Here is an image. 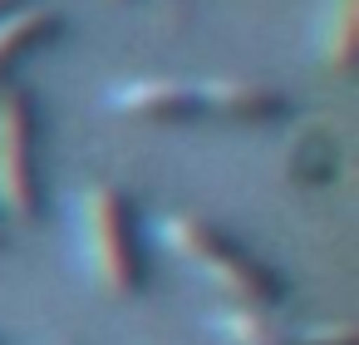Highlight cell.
<instances>
[{
  "mask_svg": "<svg viewBox=\"0 0 359 345\" xmlns=\"http://www.w3.org/2000/svg\"><path fill=\"white\" fill-rule=\"evenodd\" d=\"M158 237L177 261H187L217 291H226L231 306H251V311L285 306V276L271 261H261L246 242H236L222 222H212L202 212H172V217H163Z\"/></svg>",
  "mask_w": 359,
  "mask_h": 345,
  "instance_id": "obj_1",
  "label": "cell"
},
{
  "mask_svg": "<svg viewBox=\"0 0 359 345\" xmlns=\"http://www.w3.org/2000/svg\"><path fill=\"white\" fill-rule=\"evenodd\" d=\"M79 252L89 281L104 296H138L148 286V252L138 237L133 197L114 183H94L79 193Z\"/></svg>",
  "mask_w": 359,
  "mask_h": 345,
  "instance_id": "obj_2",
  "label": "cell"
},
{
  "mask_svg": "<svg viewBox=\"0 0 359 345\" xmlns=\"http://www.w3.org/2000/svg\"><path fill=\"white\" fill-rule=\"evenodd\" d=\"M0 212L35 222L45 212L40 173V104L30 89L0 94Z\"/></svg>",
  "mask_w": 359,
  "mask_h": 345,
  "instance_id": "obj_3",
  "label": "cell"
},
{
  "mask_svg": "<svg viewBox=\"0 0 359 345\" xmlns=\"http://www.w3.org/2000/svg\"><path fill=\"white\" fill-rule=\"evenodd\" d=\"M109 109L143 119V124H168V129H187L197 119H207L197 84L187 79H163V74H138L109 89Z\"/></svg>",
  "mask_w": 359,
  "mask_h": 345,
  "instance_id": "obj_4",
  "label": "cell"
},
{
  "mask_svg": "<svg viewBox=\"0 0 359 345\" xmlns=\"http://www.w3.org/2000/svg\"><path fill=\"white\" fill-rule=\"evenodd\" d=\"M212 325L226 345H354L349 325H290L276 311H251V306L212 311Z\"/></svg>",
  "mask_w": 359,
  "mask_h": 345,
  "instance_id": "obj_5",
  "label": "cell"
},
{
  "mask_svg": "<svg viewBox=\"0 0 359 345\" xmlns=\"http://www.w3.org/2000/svg\"><path fill=\"white\" fill-rule=\"evenodd\" d=\"M197 94H202V109L226 119V124H251V129H266V124H285L290 119V99L261 79H231V74H217V79H197Z\"/></svg>",
  "mask_w": 359,
  "mask_h": 345,
  "instance_id": "obj_6",
  "label": "cell"
},
{
  "mask_svg": "<svg viewBox=\"0 0 359 345\" xmlns=\"http://www.w3.org/2000/svg\"><path fill=\"white\" fill-rule=\"evenodd\" d=\"M60 35H65V15L50 6H15L0 15V94L15 89V74L35 55H45Z\"/></svg>",
  "mask_w": 359,
  "mask_h": 345,
  "instance_id": "obj_7",
  "label": "cell"
},
{
  "mask_svg": "<svg viewBox=\"0 0 359 345\" xmlns=\"http://www.w3.org/2000/svg\"><path fill=\"white\" fill-rule=\"evenodd\" d=\"M354 40H359V0H325V15L315 30L320 60L330 70H349L354 65Z\"/></svg>",
  "mask_w": 359,
  "mask_h": 345,
  "instance_id": "obj_8",
  "label": "cell"
},
{
  "mask_svg": "<svg viewBox=\"0 0 359 345\" xmlns=\"http://www.w3.org/2000/svg\"><path fill=\"white\" fill-rule=\"evenodd\" d=\"M20 6V0H0V15H6V11H15Z\"/></svg>",
  "mask_w": 359,
  "mask_h": 345,
  "instance_id": "obj_9",
  "label": "cell"
},
{
  "mask_svg": "<svg viewBox=\"0 0 359 345\" xmlns=\"http://www.w3.org/2000/svg\"><path fill=\"white\" fill-rule=\"evenodd\" d=\"M0 247H6V212H0Z\"/></svg>",
  "mask_w": 359,
  "mask_h": 345,
  "instance_id": "obj_10",
  "label": "cell"
}]
</instances>
